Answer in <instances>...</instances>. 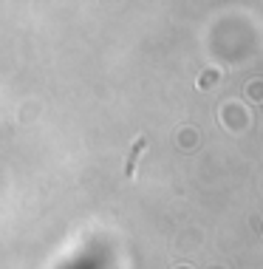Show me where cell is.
I'll return each mask as SVG.
<instances>
[{
  "label": "cell",
  "mask_w": 263,
  "mask_h": 269,
  "mask_svg": "<svg viewBox=\"0 0 263 269\" xmlns=\"http://www.w3.org/2000/svg\"><path fill=\"white\" fill-rule=\"evenodd\" d=\"M142 148H145V139H139V142H136V148H133V156H130V162H127V167H125L127 176L133 173V162H136V156H139V150H142Z\"/></svg>",
  "instance_id": "cell-1"
}]
</instances>
